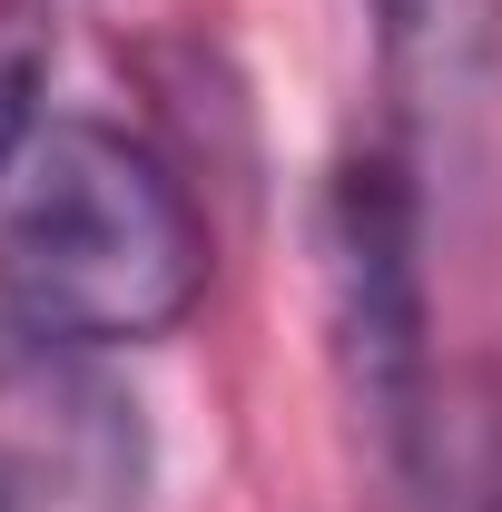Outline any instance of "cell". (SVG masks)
<instances>
[{"label":"cell","instance_id":"obj_1","mask_svg":"<svg viewBox=\"0 0 502 512\" xmlns=\"http://www.w3.org/2000/svg\"><path fill=\"white\" fill-rule=\"evenodd\" d=\"M207 296L188 178L109 119H50L0 188V316L69 345H148Z\"/></svg>","mask_w":502,"mask_h":512},{"label":"cell","instance_id":"obj_2","mask_svg":"<svg viewBox=\"0 0 502 512\" xmlns=\"http://www.w3.org/2000/svg\"><path fill=\"white\" fill-rule=\"evenodd\" d=\"M315 256H325V335H335L345 404L375 434L384 473L414 493L443 375H434V306H424V188L394 148H365L325 178Z\"/></svg>","mask_w":502,"mask_h":512},{"label":"cell","instance_id":"obj_3","mask_svg":"<svg viewBox=\"0 0 502 512\" xmlns=\"http://www.w3.org/2000/svg\"><path fill=\"white\" fill-rule=\"evenodd\" d=\"M148 414L99 345L0 316V512H148Z\"/></svg>","mask_w":502,"mask_h":512},{"label":"cell","instance_id":"obj_4","mask_svg":"<svg viewBox=\"0 0 502 512\" xmlns=\"http://www.w3.org/2000/svg\"><path fill=\"white\" fill-rule=\"evenodd\" d=\"M365 20L424 217H473L502 188V0H365Z\"/></svg>","mask_w":502,"mask_h":512},{"label":"cell","instance_id":"obj_5","mask_svg":"<svg viewBox=\"0 0 502 512\" xmlns=\"http://www.w3.org/2000/svg\"><path fill=\"white\" fill-rule=\"evenodd\" d=\"M414 503L424 512H502V365L443 375Z\"/></svg>","mask_w":502,"mask_h":512},{"label":"cell","instance_id":"obj_6","mask_svg":"<svg viewBox=\"0 0 502 512\" xmlns=\"http://www.w3.org/2000/svg\"><path fill=\"white\" fill-rule=\"evenodd\" d=\"M40 79H50V0H0V188L40 138Z\"/></svg>","mask_w":502,"mask_h":512}]
</instances>
